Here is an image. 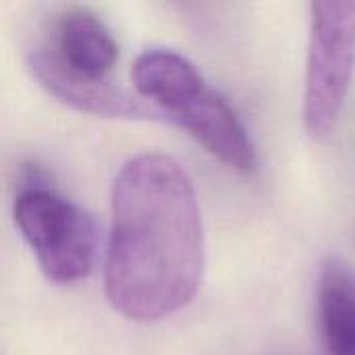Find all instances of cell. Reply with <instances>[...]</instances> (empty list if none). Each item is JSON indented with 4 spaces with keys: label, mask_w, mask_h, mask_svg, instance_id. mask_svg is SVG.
<instances>
[{
    "label": "cell",
    "mask_w": 355,
    "mask_h": 355,
    "mask_svg": "<svg viewBox=\"0 0 355 355\" xmlns=\"http://www.w3.org/2000/svg\"><path fill=\"white\" fill-rule=\"evenodd\" d=\"M104 291L129 320L156 322L185 308L204 275V229L193 183L162 152L129 158L110 193Z\"/></svg>",
    "instance_id": "1"
},
{
    "label": "cell",
    "mask_w": 355,
    "mask_h": 355,
    "mask_svg": "<svg viewBox=\"0 0 355 355\" xmlns=\"http://www.w3.org/2000/svg\"><path fill=\"white\" fill-rule=\"evenodd\" d=\"M119 46L104 21L85 6L56 15L50 33L27 50L31 75L64 104L114 119L162 116L137 94L114 83Z\"/></svg>",
    "instance_id": "2"
},
{
    "label": "cell",
    "mask_w": 355,
    "mask_h": 355,
    "mask_svg": "<svg viewBox=\"0 0 355 355\" xmlns=\"http://www.w3.org/2000/svg\"><path fill=\"white\" fill-rule=\"evenodd\" d=\"M131 79L139 98L152 102L229 168L256 171L258 156L245 125L187 56L171 48H148L135 58Z\"/></svg>",
    "instance_id": "3"
},
{
    "label": "cell",
    "mask_w": 355,
    "mask_h": 355,
    "mask_svg": "<svg viewBox=\"0 0 355 355\" xmlns=\"http://www.w3.org/2000/svg\"><path fill=\"white\" fill-rule=\"evenodd\" d=\"M12 218L48 281L67 285L92 272L98 245L94 218L33 166L19 181Z\"/></svg>",
    "instance_id": "4"
},
{
    "label": "cell",
    "mask_w": 355,
    "mask_h": 355,
    "mask_svg": "<svg viewBox=\"0 0 355 355\" xmlns=\"http://www.w3.org/2000/svg\"><path fill=\"white\" fill-rule=\"evenodd\" d=\"M355 73V2H312L304 85V127L329 135L345 106Z\"/></svg>",
    "instance_id": "5"
},
{
    "label": "cell",
    "mask_w": 355,
    "mask_h": 355,
    "mask_svg": "<svg viewBox=\"0 0 355 355\" xmlns=\"http://www.w3.org/2000/svg\"><path fill=\"white\" fill-rule=\"evenodd\" d=\"M316 310L329 355H355V270L352 264L339 258L322 264Z\"/></svg>",
    "instance_id": "6"
}]
</instances>
